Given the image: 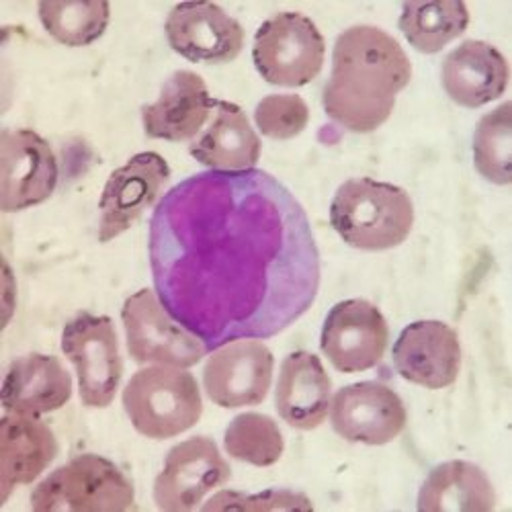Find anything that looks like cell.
<instances>
[{
    "instance_id": "obj_1",
    "label": "cell",
    "mask_w": 512,
    "mask_h": 512,
    "mask_svg": "<svg viewBox=\"0 0 512 512\" xmlns=\"http://www.w3.org/2000/svg\"><path fill=\"white\" fill-rule=\"evenodd\" d=\"M148 250L162 306L209 351L283 332L320 287L304 207L256 168L209 170L170 189L152 216Z\"/></svg>"
},
{
    "instance_id": "obj_2",
    "label": "cell",
    "mask_w": 512,
    "mask_h": 512,
    "mask_svg": "<svg viewBox=\"0 0 512 512\" xmlns=\"http://www.w3.org/2000/svg\"><path fill=\"white\" fill-rule=\"evenodd\" d=\"M410 80L412 64L398 41L379 27L355 25L336 39L322 105L345 130L369 134L390 119Z\"/></svg>"
},
{
    "instance_id": "obj_3",
    "label": "cell",
    "mask_w": 512,
    "mask_h": 512,
    "mask_svg": "<svg viewBox=\"0 0 512 512\" xmlns=\"http://www.w3.org/2000/svg\"><path fill=\"white\" fill-rule=\"evenodd\" d=\"M330 224L349 246L367 252L400 246L414 226L410 195L390 183L351 179L338 187Z\"/></svg>"
},
{
    "instance_id": "obj_4",
    "label": "cell",
    "mask_w": 512,
    "mask_h": 512,
    "mask_svg": "<svg viewBox=\"0 0 512 512\" xmlns=\"http://www.w3.org/2000/svg\"><path fill=\"white\" fill-rule=\"evenodd\" d=\"M123 408L140 435L164 441L193 429L203 414V400L189 371L156 365L127 381Z\"/></svg>"
},
{
    "instance_id": "obj_5",
    "label": "cell",
    "mask_w": 512,
    "mask_h": 512,
    "mask_svg": "<svg viewBox=\"0 0 512 512\" xmlns=\"http://www.w3.org/2000/svg\"><path fill=\"white\" fill-rule=\"evenodd\" d=\"M136 504L132 480L101 455H78L31 494L35 512H123Z\"/></svg>"
},
{
    "instance_id": "obj_6",
    "label": "cell",
    "mask_w": 512,
    "mask_h": 512,
    "mask_svg": "<svg viewBox=\"0 0 512 512\" xmlns=\"http://www.w3.org/2000/svg\"><path fill=\"white\" fill-rule=\"evenodd\" d=\"M324 56L320 29L302 13H279L254 35V66L273 87H306L320 74Z\"/></svg>"
},
{
    "instance_id": "obj_7",
    "label": "cell",
    "mask_w": 512,
    "mask_h": 512,
    "mask_svg": "<svg viewBox=\"0 0 512 512\" xmlns=\"http://www.w3.org/2000/svg\"><path fill=\"white\" fill-rule=\"evenodd\" d=\"M121 320L127 336V351L140 365L187 369L209 353L199 336L168 314L158 293L152 289H140L127 297Z\"/></svg>"
},
{
    "instance_id": "obj_8",
    "label": "cell",
    "mask_w": 512,
    "mask_h": 512,
    "mask_svg": "<svg viewBox=\"0 0 512 512\" xmlns=\"http://www.w3.org/2000/svg\"><path fill=\"white\" fill-rule=\"evenodd\" d=\"M62 351L76 367L82 404L107 408L115 400L123 377V361L111 318L89 312L72 318L62 332Z\"/></svg>"
},
{
    "instance_id": "obj_9",
    "label": "cell",
    "mask_w": 512,
    "mask_h": 512,
    "mask_svg": "<svg viewBox=\"0 0 512 512\" xmlns=\"http://www.w3.org/2000/svg\"><path fill=\"white\" fill-rule=\"evenodd\" d=\"M52 146L33 130H5L0 136V209L23 211L48 201L58 185Z\"/></svg>"
},
{
    "instance_id": "obj_10",
    "label": "cell",
    "mask_w": 512,
    "mask_h": 512,
    "mask_svg": "<svg viewBox=\"0 0 512 512\" xmlns=\"http://www.w3.org/2000/svg\"><path fill=\"white\" fill-rule=\"evenodd\" d=\"M275 359L259 338H240L211 353L203 369L207 398L222 408L259 406L273 381Z\"/></svg>"
},
{
    "instance_id": "obj_11",
    "label": "cell",
    "mask_w": 512,
    "mask_h": 512,
    "mask_svg": "<svg viewBox=\"0 0 512 512\" xmlns=\"http://www.w3.org/2000/svg\"><path fill=\"white\" fill-rule=\"evenodd\" d=\"M230 478L232 469L218 445L209 437H191L168 451L154 482V500L160 510L189 512Z\"/></svg>"
},
{
    "instance_id": "obj_12",
    "label": "cell",
    "mask_w": 512,
    "mask_h": 512,
    "mask_svg": "<svg viewBox=\"0 0 512 512\" xmlns=\"http://www.w3.org/2000/svg\"><path fill=\"white\" fill-rule=\"evenodd\" d=\"M388 343L386 318L365 300L336 304L324 320L320 338L322 353L340 373H361L377 367Z\"/></svg>"
},
{
    "instance_id": "obj_13",
    "label": "cell",
    "mask_w": 512,
    "mask_h": 512,
    "mask_svg": "<svg viewBox=\"0 0 512 512\" xmlns=\"http://www.w3.org/2000/svg\"><path fill=\"white\" fill-rule=\"evenodd\" d=\"M328 414L336 435L371 447L392 443L406 426L402 398L381 381H361L338 390Z\"/></svg>"
},
{
    "instance_id": "obj_14",
    "label": "cell",
    "mask_w": 512,
    "mask_h": 512,
    "mask_svg": "<svg viewBox=\"0 0 512 512\" xmlns=\"http://www.w3.org/2000/svg\"><path fill=\"white\" fill-rule=\"evenodd\" d=\"M168 46L195 64H228L244 48V29L213 3H181L164 23Z\"/></svg>"
},
{
    "instance_id": "obj_15",
    "label": "cell",
    "mask_w": 512,
    "mask_h": 512,
    "mask_svg": "<svg viewBox=\"0 0 512 512\" xmlns=\"http://www.w3.org/2000/svg\"><path fill=\"white\" fill-rule=\"evenodd\" d=\"M168 179V162L156 152L136 154L113 170L99 203V242H111L130 230L156 203Z\"/></svg>"
},
{
    "instance_id": "obj_16",
    "label": "cell",
    "mask_w": 512,
    "mask_h": 512,
    "mask_svg": "<svg viewBox=\"0 0 512 512\" xmlns=\"http://www.w3.org/2000/svg\"><path fill=\"white\" fill-rule=\"evenodd\" d=\"M396 371L426 390H443L455 383L461 369L457 332L437 320L408 324L392 351Z\"/></svg>"
},
{
    "instance_id": "obj_17",
    "label": "cell",
    "mask_w": 512,
    "mask_h": 512,
    "mask_svg": "<svg viewBox=\"0 0 512 512\" xmlns=\"http://www.w3.org/2000/svg\"><path fill=\"white\" fill-rule=\"evenodd\" d=\"M216 105L218 101L211 99L199 74L179 70L162 84L160 97L142 109L144 132L154 140H191L201 132Z\"/></svg>"
},
{
    "instance_id": "obj_18",
    "label": "cell",
    "mask_w": 512,
    "mask_h": 512,
    "mask_svg": "<svg viewBox=\"0 0 512 512\" xmlns=\"http://www.w3.org/2000/svg\"><path fill=\"white\" fill-rule=\"evenodd\" d=\"M56 455L58 441L46 422L7 412L0 420V502H7L15 488L37 480Z\"/></svg>"
},
{
    "instance_id": "obj_19",
    "label": "cell",
    "mask_w": 512,
    "mask_h": 512,
    "mask_svg": "<svg viewBox=\"0 0 512 512\" xmlns=\"http://www.w3.org/2000/svg\"><path fill=\"white\" fill-rule=\"evenodd\" d=\"M508 62L498 48L469 39L455 48L441 68L443 89L461 107L478 109L500 99L508 87Z\"/></svg>"
},
{
    "instance_id": "obj_20",
    "label": "cell",
    "mask_w": 512,
    "mask_h": 512,
    "mask_svg": "<svg viewBox=\"0 0 512 512\" xmlns=\"http://www.w3.org/2000/svg\"><path fill=\"white\" fill-rule=\"evenodd\" d=\"M332 402V381L322 361L308 351L283 359L275 404L279 416L297 431H314L326 420Z\"/></svg>"
},
{
    "instance_id": "obj_21",
    "label": "cell",
    "mask_w": 512,
    "mask_h": 512,
    "mask_svg": "<svg viewBox=\"0 0 512 512\" xmlns=\"http://www.w3.org/2000/svg\"><path fill=\"white\" fill-rule=\"evenodd\" d=\"M72 398V379L58 357L31 353L11 363L3 383L7 412L41 416L60 410Z\"/></svg>"
},
{
    "instance_id": "obj_22",
    "label": "cell",
    "mask_w": 512,
    "mask_h": 512,
    "mask_svg": "<svg viewBox=\"0 0 512 512\" xmlns=\"http://www.w3.org/2000/svg\"><path fill=\"white\" fill-rule=\"evenodd\" d=\"M261 138L246 113L228 101H218L211 125L191 144V156L213 173H244L261 158Z\"/></svg>"
},
{
    "instance_id": "obj_23",
    "label": "cell",
    "mask_w": 512,
    "mask_h": 512,
    "mask_svg": "<svg viewBox=\"0 0 512 512\" xmlns=\"http://www.w3.org/2000/svg\"><path fill=\"white\" fill-rule=\"evenodd\" d=\"M416 506L420 512H488L496 506V492L476 463L447 461L424 480Z\"/></svg>"
},
{
    "instance_id": "obj_24",
    "label": "cell",
    "mask_w": 512,
    "mask_h": 512,
    "mask_svg": "<svg viewBox=\"0 0 512 512\" xmlns=\"http://www.w3.org/2000/svg\"><path fill=\"white\" fill-rule=\"evenodd\" d=\"M469 27V11L459 0L406 3L400 15V31L420 54H437Z\"/></svg>"
},
{
    "instance_id": "obj_25",
    "label": "cell",
    "mask_w": 512,
    "mask_h": 512,
    "mask_svg": "<svg viewBox=\"0 0 512 512\" xmlns=\"http://www.w3.org/2000/svg\"><path fill=\"white\" fill-rule=\"evenodd\" d=\"M39 21L60 44L68 48L91 46L109 27L111 7L105 0H66V3H39Z\"/></svg>"
},
{
    "instance_id": "obj_26",
    "label": "cell",
    "mask_w": 512,
    "mask_h": 512,
    "mask_svg": "<svg viewBox=\"0 0 512 512\" xmlns=\"http://www.w3.org/2000/svg\"><path fill=\"white\" fill-rule=\"evenodd\" d=\"M224 447L226 453L238 461L254 467H271L281 459L285 441L273 418L259 412H246L238 414L228 424Z\"/></svg>"
},
{
    "instance_id": "obj_27",
    "label": "cell",
    "mask_w": 512,
    "mask_h": 512,
    "mask_svg": "<svg viewBox=\"0 0 512 512\" xmlns=\"http://www.w3.org/2000/svg\"><path fill=\"white\" fill-rule=\"evenodd\" d=\"M474 164L478 173L494 183L508 185L512 179V107L502 103L486 113L474 134Z\"/></svg>"
},
{
    "instance_id": "obj_28",
    "label": "cell",
    "mask_w": 512,
    "mask_h": 512,
    "mask_svg": "<svg viewBox=\"0 0 512 512\" xmlns=\"http://www.w3.org/2000/svg\"><path fill=\"white\" fill-rule=\"evenodd\" d=\"M259 132L271 140L300 136L310 121V109L300 95H269L254 109Z\"/></svg>"
},
{
    "instance_id": "obj_29",
    "label": "cell",
    "mask_w": 512,
    "mask_h": 512,
    "mask_svg": "<svg viewBox=\"0 0 512 512\" xmlns=\"http://www.w3.org/2000/svg\"><path fill=\"white\" fill-rule=\"evenodd\" d=\"M228 508H240V510H275V508H314L312 502L300 494L291 490H267L261 494H242V492H220L213 496L207 504H203V510H228Z\"/></svg>"
}]
</instances>
